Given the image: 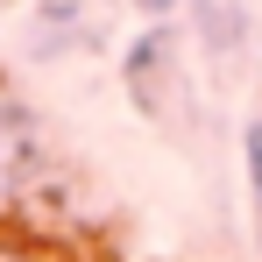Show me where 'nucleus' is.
Returning <instances> with one entry per match:
<instances>
[{"mask_svg":"<svg viewBox=\"0 0 262 262\" xmlns=\"http://www.w3.org/2000/svg\"><path fill=\"white\" fill-rule=\"evenodd\" d=\"M36 163H43V142H36V121L0 92V220L14 213L36 184Z\"/></svg>","mask_w":262,"mask_h":262,"instance_id":"1","label":"nucleus"},{"mask_svg":"<svg viewBox=\"0 0 262 262\" xmlns=\"http://www.w3.org/2000/svg\"><path fill=\"white\" fill-rule=\"evenodd\" d=\"M0 262H64L50 241H14V234H0Z\"/></svg>","mask_w":262,"mask_h":262,"instance_id":"2","label":"nucleus"},{"mask_svg":"<svg viewBox=\"0 0 262 262\" xmlns=\"http://www.w3.org/2000/svg\"><path fill=\"white\" fill-rule=\"evenodd\" d=\"M248 184H255V220H262V121L248 128Z\"/></svg>","mask_w":262,"mask_h":262,"instance_id":"3","label":"nucleus"},{"mask_svg":"<svg viewBox=\"0 0 262 262\" xmlns=\"http://www.w3.org/2000/svg\"><path fill=\"white\" fill-rule=\"evenodd\" d=\"M135 7H149V14H163V7H177V0H135Z\"/></svg>","mask_w":262,"mask_h":262,"instance_id":"4","label":"nucleus"}]
</instances>
